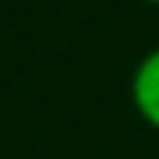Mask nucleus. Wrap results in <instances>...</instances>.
I'll return each mask as SVG.
<instances>
[{
    "instance_id": "f03ea898",
    "label": "nucleus",
    "mask_w": 159,
    "mask_h": 159,
    "mask_svg": "<svg viewBox=\"0 0 159 159\" xmlns=\"http://www.w3.org/2000/svg\"><path fill=\"white\" fill-rule=\"evenodd\" d=\"M145 3H154V6H159V0H145Z\"/></svg>"
},
{
    "instance_id": "f257e3e1",
    "label": "nucleus",
    "mask_w": 159,
    "mask_h": 159,
    "mask_svg": "<svg viewBox=\"0 0 159 159\" xmlns=\"http://www.w3.org/2000/svg\"><path fill=\"white\" fill-rule=\"evenodd\" d=\"M131 101L137 115L159 131V45L148 50L131 75Z\"/></svg>"
}]
</instances>
